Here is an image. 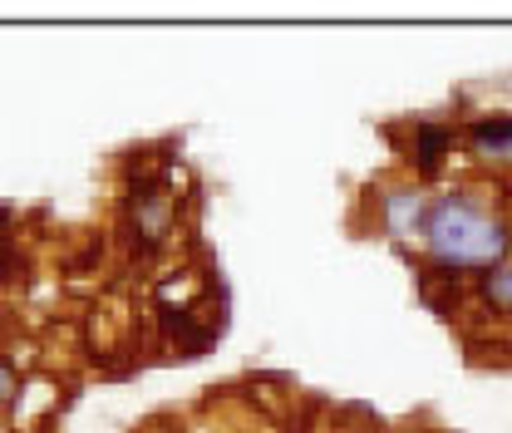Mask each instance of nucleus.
I'll use <instances>...</instances> for the list:
<instances>
[{
    "mask_svg": "<svg viewBox=\"0 0 512 433\" xmlns=\"http://www.w3.org/2000/svg\"><path fill=\"white\" fill-rule=\"evenodd\" d=\"M468 148L478 158H493V163H512V114H493V119H473L463 128Z\"/></svg>",
    "mask_w": 512,
    "mask_h": 433,
    "instance_id": "obj_2",
    "label": "nucleus"
},
{
    "mask_svg": "<svg viewBox=\"0 0 512 433\" xmlns=\"http://www.w3.org/2000/svg\"><path fill=\"white\" fill-rule=\"evenodd\" d=\"M173 217H178V207H173V197H168L163 187H143V192L133 197V222H138V232H143L148 242L168 237V232H173Z\"/></svg>",
    "mask_w": 512,
    "mask_h": 433,
    "instance_id": "obj_4",
    "label": "nucleus"
},
{
    "mask_svg": "<svg viewBox=\"0 0 512 433\" xmlns=\"http://www.w3.org/2000/svg\"><path fill=\"white\" fill-rule=\"evenodd\" d=\"M15 394H20V374H15V365H10V360H0V409H5Z\"/></svg>",
    "mask_w": 512,
    "mask_h": 433,
    "instance_id": "obj_6",
    "label": "nucleus"
},
{
    "mask_svg": "<svg viewBox=\"0 0 512 433\" xmlns=\"http://www.w3.org/2000/svg\"><path fill=\"white\" fill-rule=\"evenodd\" d=\"M483 301L493 310H503V315H512V261L493 266V271L483 276Z\"/></svg>",
    "mask_w": 512,
    "mask_h": 433,
    "instance_id": "obj_5",
    "label": "nucleus"
},
{
    "mask_svg": "<svg viewBox=\"0 0 512 433\" xmlns=\"http://www.w3.org/2000/svg\"><path fill=\"white\" fill-rule=\"evenodd\" d=\"M419 242L429 251V261L448 271V276H463V271H493L503 266L512 251V232L503 217H493L478 197L468 192H439L424 202L419 212Z\"/></svg>",
    "mask_w": 512,
    "mask_h": 433,
    "instance_id": "obj_1",
    "label": "nucleus"
},
{
    "mask_svg": "<svg viewBox=\"0 0 512 433\" xmlns=\"http://www.w3.org/2000/svg\"><path fill=\"white\" fill-rule=\"evenodd\" d=\"M448 153H453V128L434 124V119L414 124V173H419V178H434V173L444 168Z\"/></svg>",
    "mask_w": 512,
    "mask_h": 433,
    "instance_id": "obj_3",
    "label": "nucleus"
}]
</instances>
